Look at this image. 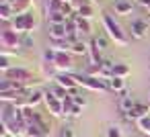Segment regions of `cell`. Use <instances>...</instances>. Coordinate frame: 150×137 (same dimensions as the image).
I'll use <instances>...</instances> for the list:
<instances>
[{"mask_svg": "<svg viewBox=\"0 0 150 137\" xmlns=\"http://www.w3.org/2000/svg\"><path fill=\"white\" fill-rule=\"evenodd\" d=\"M43 100H45V106H47V110H50L54 117H62V115H64V100L56 98L52 90H50V92H45Z\"/></svg>", "mask_w": 150, "mask_h": 137, "instance_id": "cell-4", "label": "cell"}, {"mask_svg": "<svg viewBox=\"0 0 150 137\" xmlns=\"http://www.w3.org/2000/svg\"><path fill=\"white\" fill-rule=\"evenodd\" d=\"M103 25H105V29H107L109 37H111L117 45H127V35L121 31V27L113 21V17H111V15H103Z\"/></svg>", "mask_w": 150, "mask_h": 137, "instance_id": "cell-2", "label": "cell"}, {"mask_svg": "<svg viewBox=\"0 0 150 137\" xmlns=\"http://www.w3.org/2000/svg\"><path fill=\"white\" fill-rule=\"evenodd\" d=\"M76 29H78V35H88L91 33V23L88 19H82L76 15Z\"/></svg>", "mask_w": 150, "mask_h": 137, "instance_id": "cell-15", "label": "cell"}, {"mask_svg": "<svg viewBox=\"0 0 150 137\" xmlns=\"http://www.w3.org/2000/svg\"><path fill=\"white\" fill-rule=\"evenodd\" d=\"M74 78H76V82H78L80 86H86V88H91V90H97V92L109 90V86H107V82H105L103 78H95V76H74Z\"/></svg>", "mask_w": 150, "mask_h": 137, "instance_id": "cell-3", "label": "cell"}, {"mask_svg": "<svg viewBox=\"0 0 150 137\" xmlns=\"http://www.w3.org/2000/svg\"><path fill=\"white\" fill-rule=\"evenodd\" d=\"M107 82V86H109V90H115V92H121L123 90V78H117V76H111L109 80H105Z\"/></svg>", "mask_w": 150, "mask_h": 137, "instance_id": "cell-17", "label": "cell"}, {"mask_svg": "<svg viewBox=\"0 0 150 137\" xmlns=\"http://www.w3.org/2000/svg\"><path fill=\"white\" fill-rule=\"evenodd\" d=\"M138 129L150 137V117H144V119H140V121H138Z\"/></svg>", "mask_w": 150, "mask_h": 137, "instance_id": "cell-21", "label": "cell"}, {"mask_svg": "<svg viewBox=\"0 0 150 137\" xmlns=\"http://www.w3.org/2000/svg\"><path fill=\"white\" fill-rule=\"evenodd\" d=\"M35 27H37V21H35V17H33L31 13H27V15H17V17L13 19V31H15V33L29 35Z\"/></svg>", "mask_w": 150, "mask_h": 137, "instance_id": "cell-1", "label": "cell"}, {"mask_svg": "<svg viewBox=\"0 0 150 137\" xmlns=\"http://www.w3.org/2000/svg\"><path fill=\"white\" fill-rule=\"evenodd\" d=\"M129 35H132L134 39H144V37L148 35V23L142 21V19L132 21V25H129Z\"/></svg>", "mask_w": 150, "mask_h": 137, "instance_id": "cell-8", "label": "cell"}, {"mask_svg": "<svg viewBox=\"0 0 150 137\" xmlns=\"http://www.w3.org/2000/svg\"><path fill=\"white\" fill-rule=\"evenodd\" d=\"M107 137H121L119 127H109V129H107Z\"/></svg>", "mask_w": 150, "mask_h": 137, "instance_id": "cell-26", "label": "cell"}, {"mask_svg": "<svg viewBox=\"0 0 150 137\" xmlns=\"http://www.w3.org/2000/svg\"><path fill=\"white\" fill-rule=\"evenodd\" d=\"M15 10V15H27L31 8V0H11L8 2Z\"/></svg>", "mask_w": 150, "mask_h": 137, "instance_id": "cell-14", "label": "cell"}, {"mask_svg": "<svg viewBox=\"0 0 150 137\" xmlns=\"http://www.w3.org/2000/svg\"><path fill=\"white\" fill-rule=\"evenodd\" d=\"M121 117L125 121H140V119L148 117V106L146 104H136L129 113H121Z\"/></svg>", "mask_w": 150, "mask_h": 137, "instance_id": "cell-10", "label": "cell"}, {"mask_svg": "<svg viewBox=\"0 0 150 137\" xmlns=\"http://www.w3.org/2000/svg\"><path fill=\"white\" fill-rule=\"evenodd\" d=\"M60 137H74V127L72 125H64L60 129Z\"/></svg>", "mask_w": 150, "mask_h": 137, "instance_id": "cell-25", "label": "cell"}, {"mask_svg": "<svg viewBox=\"0 0 150 137\" xmlns=\"http://www.w3.org/2000/svg\"><path fill=\"white\" fill-rule=\"evenodd\" d=\"M146 8H148V10H150V4H148V6H146Z\"/></svg>", "mask_w": 150, "mask_h": 137, "instance_id": "cell-32", "label": "cell"}, {"mask_svg": "<svg viewBox=\"0 0 150 137\" xmlns=\"http://www.w3.org/2000/svg\"><path fill=\"white\" fill-rule=\"evenodd\" d=\"M0 68H2L4 72L11 70V68H8V57H6V55H0Z\"/></svg>", "mask_w": 150, "mask_h": 137, "instance_id": "cell-28", "label": "cell"}, {"mask_svg": "<svg viewBox=\"0 0 150 137\" xmlns=\"http://www.w3.org/2000/svg\"><path fill=\"white\" fill-rule=\"evenodd\" d=\"M78 17H82V19H91V17H93V6H91V4H84V6L78 10Z\"/></svg>", "mask_w": 150, "mask_h": 137, "instance_id": "cell-23", "label": "cell"}, {"mask_svg": "<svg viewBox=\"0 0 150 137\" xmlns=\"http://www.w3.org/2000/svg\"><path fill=\"white\" fill-rule=\"evenodd\" d=\"M66 21H68V17L64 13H50L47 15V23L50 25H66Z\"/></svg>", "mask_w": 150, "mask_h": 137, "instance_id": "cell-16", "label": "cell"}, {"mask_svg": "<svg viewBox=\"0 0 150 137\" xmlns=\"http://www.w3.org/2000/svg\"><path fill=\"white\" fill-rule=\"evenodd\" d=\"M70 51H72V53H82V55H84V53L88 51V47H86V43H84L82 39H78V41H74V43L70 45Z\"/></svg>", "mask_w": 150, "mask_h": 137, "instance_id": "cell-19", "label": "cell"}, {"mask_svg": "<svg viewBox=\"0 0 150 137\" xmlns=\"http://www.w3.org/2000/svg\"><path fill=\"white\" fill-rule=\"evenodd\" d=\"M134 106H136V100L132 98V94L123 92V94H121V98H119V102H117V108H119L121 113H129Z\"/></svg>", "mask_w": 150, "mask_h": 137, "instance_id": "cell-13", "label": "cell"}, {"mask_svg": "<svg viewBox=\"0 0 150 137\" xmlns=\"http://www.w3.org/2000/svg\"><path fill=\"white\" fill-rule=\"evenodd\" d=\"M56 84L58 86H62V88H66L68 92H76V78L74 76H70V74H56Z\"/></svg>", "mask_w": 150, "mask_h": 137, "instance_id": "cell-9", "label": "cell"}, {"mask_svg": "<svg viewBox=\"0 0 150 137\" xmlns=\"http://www.w3.org/2000/svg\"><path fill=\"white\" fill-rule=\"evenodd\" d=\"M50 39L52 41H64V39H68L66 25H50Z\"/></svg>", "mask_w": 150, "mask_h": 137, "instance_id": "cell-11", "label": "cell"}, {"mask_svg": "<svg viewBox=\"0 0 150 137\" xmlns=\"http://www.w3.org/2000/svg\"><path fill=\"white\" fill-rule=\"evenodd\" d=\"M52 92H54V96H56V98H60V100H66V98H68V94H70L66 88H62V86H58V84L54 86V90H52Z\"/></svg>", "mask_w": 150, "mask_h": 137, "instance_id": "cell-22", "label": "cell"}, {"mask_svg": "<svg viewBox=\"0 0 150 137\" xmlns=\"http://www.w3.org/2000/svg\"><path fill=\"white\" fill-rule=\"evenodd\" d=\"M54 68L58 70V74H66L70 68H72V57L68 51H56V57H54Z\"/></svg>", "mask_w": 150, "mask_h": 137, "instance_id": "cell-5", "label": "cell"}, {"mask_svg": "<svg viewBox=\"0 0 150 137\" xmlns=\"http://www.w3.org/2000/svg\"><path fill=\"white\" fill-rule=\"evenodd\" d=\"M62 2H70V0H62Z\"/></svg>", "mask_w": 150, "mask_h": 137, "instance_id": "cell-31", "label": "cell"}, {"mask_svg": "<svg viewBox=\"0 0 150 137\" xmlns=\"http://www.w3.org/2000/svg\"><path fill=\"white\" fill-rule=\"evenodd\" d=\"M13 6L8 4V2H0V19H4V21H8L11 17H13Z\"/></svg>", "mask_w": 150, "mask_h": 137, "instance_id": "cell-18", "label": "cell"}, {"mask_svg": "<svg viewBox=\"0 0 150 137\" xmlns=\"http://www.w3.org/2000/svg\"><path fill=\"white\" fill-rule=\"evenodd\" d=\"M23 45H27V47H31V45H33V39H31L29 35H25V37H23Z\"/></svg>", "mask_w": 150, "mask_h": 137, "instance_id": "cell-29", "label": "cell"}, {"mask_svg": "<svg viewBox=\"0 0 150 137\" xmlns=\"http://www.w3.org/2000/svg\"><path fill=\"white\" fill-rule=\"evenodd\" d=\"M72 102H74V104H78V106H84V104H86V100H84V98H82L80 94L72 96Z\"/></svg>", "mask_w": 150, "mask_h": 137, "instance_id": "cell-27", "label": "cell"}, {"mask_svg": "<svg viewBox=\"0 0 150 137\" xmlns=\"http://www.w3.org/2000/svg\"><path fill=\"white\" fill-rule=\"evenodd\" d=\"M132 8H134L132 0H115V2H113V10H115V15H119V17L129 15Z\"/></svg>", "mask_w": 150, "mask_h": 137, "instance_id": "cell-12", "label": "cell"}, {"mask_svg": "<svg viewBox=\"0 0 150 137\" xmlns=\"http://www.w3.org/2000/svg\"><path fill=\"white\" fill-rule=\"evenodd\" d=\"M93 43L97 45V49H99V51H103V49H107V39H105L103 35H99V37H95V39H93Z\"/></svg>", "mask_w": 150, "mask_h": 137, "instance_id": "cell-24", "label": "cell"}, {"mask_svg": "<svg viewBox=\"0 0 150 137\" xmlns=\"http://www.w3.org/2000/svg\"><path fill=\"white\" fill-rule=\"evenodd\" d=\"M80 108H82V106H78V104H74V106H72V113H70V115H74V117H78V115H80Z\"/></svg>", "mask_w": 150, "mask_h": 137, "instance_id": "cell-30", "label": "cell"}, {"mask_svg": "<svg viewBox=\"0 0 150 137\" xmlns=\"http://www.w3.org/2000/svg\"><path fill=\"white\" fill-rule=\"evenodd\" d=\"M19 33H15L13 29H4L2 33H0V43H2V49H11V47H19L21 41L17 37Z\"/></svg>", "mask_w": 150, "mask_h": 137, "instance_id": "cell-6", "label": "cell"}, {"mask_svg": "<svg viewBox=\"0 0 150 137\" xmlns=\"http://www.w3.org/2000/svg\"><path fill=\"white\" fill-rule=\"evenodd\" d=\"M6 78L15 80V82H21V84H27L33 78V74L29 70H23V68H11V70H6Z\"/></svg>", "mask_w": 150, "mask_h": 137, "instance_id": "cell-7", "label": "cell"}, {"mask_svg": "<svg viewBox=\"0 0 150 137\" xmlns=\"http://www.w3.org/2000/svg\"><path fill=\"white\" fill-rule=\"evenodd\" d=\"M129 74V68L125 66V64H115L113 66V76H117V78H125Z\"/></svg>", "mask_w": 150, "mask_h": 137, "instance_id": "cell-20", "label": "cell"}]
</instances>
